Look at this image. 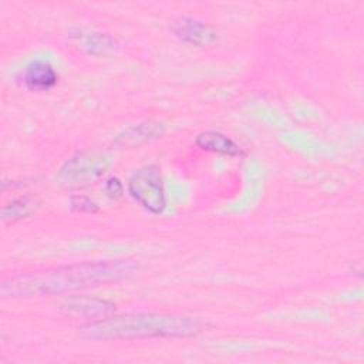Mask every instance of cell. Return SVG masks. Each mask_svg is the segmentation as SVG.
<instances>
[{
    "mask_svg": "<svg viewBox=\"0 0 364 364\" xmlns=\"http://www.w3.org/2000/svg\"><path fill=\"white\" fill-rule=\"evenodd\" d=\"M135 260L81 262L14 274L1 282L3 297H41L92 289L129 277L138 270Z\"/></svg>",
    "mask_w": 364,
    "mask_h": 364,
    "instance_id": "obj_1",
    "label": "cell"
},
{
    "mask_svg": "<svg viewBox=\"0 0 364 364\" xmlns=\"http://www.w3.org/2000/svg\"><path fill=\"white\" fill-rule=\"evenodd\" d=\"M208 328V323L189 316L166 313H127L87 321L77 330L87 340L185 338Z\"/></svg>",
    "mask_w": 364,
    "mask_h": 364,
    "instance_id": "obj_2",
    "label": "cell"
},
{
    "mask_svg": "<svg viewBox=\"0 0 364 364\" xmlns=\"http://www.w3.org/2000/svg\"><path fill=\"white\" fill-rule=\"evenodd\" d=\"M112 164V156L100 149L80 151L64 162L57 173V183L63 188H82L100 179Z\"/></svg>",
    "mask_w": 364,
    "mask_h": 364,
    "instance_id": "obj_3",
    "label": "cell"
},
{
    "mask_svg": "<svg viewBox=\"0 0 364 364\" xmlns=\"http://www.w3.org/2000/svg\"><path fill=\"white\" fill-rule=\"evenodd\" d=\"M127 191L136 203L152 215H161L166 208L164 176L155 164L135 169L127 182Z\"/></svg>",
    "mask_w": 364,
    "mask_h": 364,
    "instance_id": "obj_4",
    "label": "cell"
},
{
    "mask_svg": "<svg viewBox=\"0 0 364 364\" xmlns=\"http://www.w3.org/2000/svg\"><path fill=\"white\" fill-rule=\"evenodd\" d=\"M58 309L68 316L82 317L88 321H94L112 316V313H115V303L91 296L74 294L64 297L60 301Z\"/></svg>",
    "mask_w": 364,
    "mask_h": 364,
    "instance_id": "obj_5",
    "label": "cell"
},
{
    "mask_svg": "<svg viewBox=\"0 0 364 364\" xmlns=\"http://www.w3.org/2000/svg\"><path fill=\"white\" fill-rule=\"evenodd\" d=\"M172 33L191 46L203 47L216 40V31L206 23L192 17H178L171 24Z\"/></svg>",
    "mask_w": 364,
    "mask_h": 364,
    "instance_id": "obj_6",
    "label": "cell"
},
{
    "mask_svg": "<svg viewBox=\"0 0 364 364\" xmlns=\"http://www.w3.org/2000/svg\"><path fill=\"white\" fill-rule=\"evenodd\" d=\"M21 80L27 90L43 92L55 87L58 81V74L48 61L37 58L30 61L24 67L21 73Z\"/></svg>",
    "mask_w": 364,
    "mask_h": 364,
    "instance_id": "obj_7",
    "label": "cell"
},
{
    "mask_svg": "<svg viewBox=\"0 0 364 364\" xmlns=\"http://www.w3.org/2000/svg\"><path fill=\"white\" fill-rule=\"evenodd\" d=\"M164 132H165V125L162 122L145 121L122 129L114 138V144L121 148H135L161 138Z\"/></svg>",
    "mask_w": 364,
    "mask_h": 364,
    "instance_id": "obj_8",
    "label": "cell"
},
{
    "mask_svg": "<svg viewBox=\"0 0 364 364\" xmlns=\"http://www.w3.org/2000/svg\"><path fill=\"white\" fill-rule=\"evenodd\" d=\"M195 145L202 151H208L216 155L240 158L245 155L243 148L236 144L230 136L219 131H203L196 135Z\"/></svg>",
    "mask_w": 364,
    "mask_h": 364,
    "instance_id": "obj_9",
    "label": "cell"
},
{
    "mask_svg": "<svg viewBox=\"0 0 364 364\" xmlns=\"http://www.w3.org/2000/svg\"><path fill=\"white\" fill-rule=\"evenodd\" d=\"M38 208H40V200L34 196L26 195V196L16 198L9 203L3 205L0 216H1V220L4 222H16L20 219L30 218L37 212Z\"/></svg>",
    "mask_w": 364,
    "mask_h": 364,
    "instance_id": "obj_10",
    "label": "cell"
},
{
    "mask_svg": "<svg viewBox=\"0 0 364 364\" xmlns=\"http://www.w3.org/2000/svg\"><path fill=\"white\" fill-rule=\"evenodd\" d=\"M77 36V38L81 41V47L92 55H101L114 51L118 47V41L114 36L108 33L101 31H88Z\"/></svg>",
    "mask_w": 364,
    "mask_h": 364,
    "instance_id": "obj_11",
    "label": "cell"
},
{
    "mask_svg": "<svg viewBox=\"0 0 364 364\" xmlns=\"http://www.w3.org/2000/svg\"><path fill=\"white\" fill-rule=\"evenodd\" d=\"M70 208L74 212H80V213H97L100 210L97 202H94L91 198L85 196V195H71L70 196Z\"/></svg>",
    "mask_w": 364,
    "mask_h": 364,
    "instance_id": "obj_12",
    "label": "cell"
},
{
    "mask_svg": "<svg viewBox=\"0 0 364 364\" xmlns=\"http://www.w3.org/2000/svg\"><path fill=\"white\" fill-rule=\"evenodd\" d=\"M104 192L109 199L117 200L124 195V185L119 178L111 176L104 182Z\"/></svg>",
    "mask_w": 364,
    "mask_h": 364,
    "instance_id": "obj_13",
    "label": "cell"
}]
</instances>
